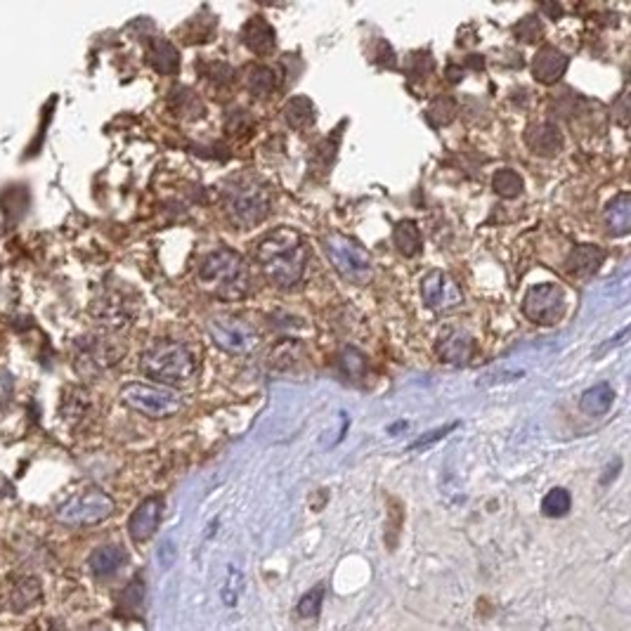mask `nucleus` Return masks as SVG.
<instances>
[{"label":"nucleus","mask_w":631,"mask_h":631,"mask_svg":"<svg viewBox=\"0 0 631 631\" xmlns=\"http://www.w3.org/2000/svg\"><path fill=\"white\" fill-rule=\"evenodd\" d=\"M255 263L279 289H291L305 277L307 248L303 236L291 227H279L270 232L255 246Z\"/></svg>","instance_id":"nucleus-1"},{"label":"nucleus","mask_w":631,"mask_h":631,"mask_svg":"<svg viewBox=\"0 0 631 631\" xmlns=\"http://www.w3.org/2000/svg\"><path fill=\"white\" fill-rule=\"evenodd\" d=\"M196 277L204 289L223 301H239L251 291L248 263L232 248H215L213 254H208L201 260Z\"/></svg>","instance_id":"nucleus-2"},{"label":"nucleus","mask_w":631,"mask_h":631,"mask_svg":"<svg viewBox=\"0 0 631 631\" xmlns=\"http://www.w3.org/2000/svg\"><path fill=\"white\" fill-rule=\"evenodd\" d=\"M140 372L159 386L187 384L199 372L195 350L183 341H156L140 355Z\"/></svg>","instance_id":"nucleus-3"},{"label":"nucleus","mask_w":631,"mask_h":631,"mask_svg":"<svg viewBox=\"0 0 631 631\" xmlns=\"http://www.w3.org/2000/svg\"><path fill=\"white\" fill-rule=\"evenodd\" d=\"M223 208L239 227H254L270 215V192L251 175H236L223 187Z\"/></svg>","instance_id":"nucleus-4"},{"label":"nucleus","mask_w":631,"mask_h":631,"mask_svg":"<svg viewBox=\"0 0 631 631\" xmlns=\"http://www.w3.org/2000/svg\"><path fill=\"white\" fill-rule=\"evenodd\" d=\"M325 251L329 255L334 270L341 275V279H346L348 284H355V286H365L366 282H372V255L366 254L365 248L355 242V239H348V236L343 235H329L325 239Z\"/></svg>","instance_id":"nucleus-5"},{"label":"nucleus","mask_w":631,"mask_h":631,"mask_svg":"<svg viewBox=\"0 0 631 631\" xmlns=\"http://www.w3.org/2000/svg\"><path fill=\"white\" fill-rule=\"evenodd\" d=\"M121 402L147 419H168L183 409V396L165 386L125 384L118 393Z\"/></svg>","instance_id":"nucleus-6"},{"label":"nucleus","mask_w":631,"mask_h":631,"mask_svg":"<svg viewBox=\"0 0 631 631\" xmlns=\"http://www.w3.org/2000/svg\"><path fill=\"white\" fill-rule=\"evenodd\" d=\"M112 514V496L102 490H95V487L69 496V499L55 511L57 520H62L66 526H95V523H102V520H106Z\"/></svg>","instance_id":"nucleus-7"},{"label":"nucleus","mask_w":631,"mask_h":631,"mask_svg":"<svg viewBox=\"0 0 631 631\" xmlns=\"http://www.w3.org/2000/svg\"><path fill=\"white\" fill-rule=\"evenodd\" d=\"M213 343L230 355H248L258 346V334L251 325L236 317H213L208 322Z\"/></svg>","instance_id":"nucleus-8"},{"label":"nucleus","mask_w":631,"mask_h":631,"mask_svg":"<svg viewBox=\"0 0 631 631\" xmlns=\"http://www.w3.org/2000/svg\"><path fill=\"white\" fill-rule=\"evenodd\" d=\"M523 313L537 325H556L566 313V294L556 284H537L523 298Z\"/></svg>","instance_id":"nucleus-9"},{"label":"nucleus","mask_w":631,"mask_h":631,"mask_svg":"<svg viewBox=\"0 0 631 631\" xmlns=\"http://www.w3.org/2000/svg\"><path fill=\"white\" fill-rule=\"evenodd\" d=\"M124 357V348L106 336H88L78 341V366L83 372H105Z\"/></svg>","instance_id":"nucleus-10"},{"label":"nucleus","mask_w":631,"mask_h":631,"mask_svg":"<svg viewBox=\"0 0 631 631\" xmlns=\"http://www.w3.org/2000/svg\"><path fill=\"white\" fill-rule=\"evenodd\" d=\"M421 298L433 310H455L464 303V294L447 272L433 270L421 279Z\"/></svg>","instance_id":"nucleus-11"},{"label":"nucleus","mask_w":631,"mask_h":631,"mask_svg":"<svg viewBox=\"0 0 631 631\" xmlns=\"http://www.w3.org/2000/svg\"><path fill=\"white\" fill-rule=\"evenodd\" d=\"M93 315L100 319V325L121 329L130 325V319L135 315V303L121 291H105V294L93 303Z\"/></svg>","instance_id":"nucleus-12"},{"label":"nucleus","mask_w":631,"mask_h":631,"mask_svg":"<svg viewBox=\"0 0 631 631\" xmlns=\"http://www.w3.org/2000/svg\"><path fill=\"white\" fill-rule=\"evenodd\" d=\"M436 353L447 365L461 366L471 362L473 353H476V343H473L466 331L445 329L436 343Z\"/></svg>","instance_id":"nucleus-13"},{"label":"nucleus","mask_w":631,"mask_h":631,"mask_svg":"<svg viewBox=\"0 0 631 631\" xmlns=\"http://www.w3.org/2000/svg\"><path fill=\"white\" fill-rule=\"evenodd\" d=\"M161 511H164L161 496H147L145 502H140V506L133 511V516L128 520L130 537L135 539V542H147L154 532L159 530Z\"/></svg>","instance_id":"nucleus-14"},{"label":"nucleus","mask_w":631,"mask_h":631,"mask_svg":"<svg viewBox=\"0 0 631 631\" xmlns=\"http://www.w3.org/2000/svg\"><path fill=\"white\" fill-rule=\"evenodd\" d=\"M567 66H570V57L554 45H542L532 59V74L539 83H546V85L561 81Z\"/></svg>","instance_id":"nucleus-15"},{"label":"nucleus","mask_w":631,"mask_h":631,"mask_svg":"<svg viewBox=\"0 0 631 631\" xmlns=\"http://www.w3.org/2000/svg\"><path fill=\"white\" fill-rule=\"evenodd\" d=\"M242 38L244 45H246L251 53L263 55V57L270 55L272 50H275V45H277V34H275L272 24L267 22L265 17L248 19V22L244 24Z\"/></svg>","instance_id":"nucleus-16"},{"label":"nucleus","mask_w":631,"mask_h":631,"mask_svg":"<svg viewBox=\"0 0 631 631\" xmlns=\"http://www.w3.org/2000/svg\"><path fill=\"white\" fill-rule=\"evenodd\" d=\"M603 260H606V251L601 246H596V244H579L567 255V272L573 277L586 279L603 265Z\"/></svg>","instance_id":"nucleus-17"},{"label":"nucleus","mask_w":631,"mask_h":631,"mask_svg":"<svg viewBox=\"0 0 631 631\" xmlns=\"http://www.w3.org/2000/svg\"><path fill=\"white\" fill-rule=\"evenodd\" d=\"M527 147L539 156H556L563 147V135L558 125L554 124H535L526 133Z\"/></svg>","instance_id":"nucleus-18"},{"label":"nucleus","mask_w":631,"mask_h":631,"mask_svg":"<svg viewBox=\"0 0 631 631\" xmlns=\"http://www.w3.org/2000/svg\"><path fill=\"white\" fill-rule=\"evenodd\" d=\"M147 59L154 71H159L164 76H173L180 69V53L171 41L165 38H154L147 47Z\"/></svg>","instance_id":"nucleus-19"},{"label":"nucleus","mask_w":631,"mask_h":631,"mask_svg":"<svg viewBox=\"0 0 631 631\" xmlns=\"http://www.w3.org/2000/svg\"><path fill=\"white\" fill-rule=\"evenodd\" d=\"M606 227L613 236H625L631 230V196L629 192L615 196L606 208Z\"/></svg>","instance_id":"nucleus-20"},{"label":"nucleus","mask_w":631,"mask_h":631,"mask_svg":"<svg viewBox=\"0 0 631 631\" xmlns=\"http://www.w3.org/2000/svg\"><path fill=\"white\" fill-rule=\"evenodd\" d=\"M125 563V551L116 544H105V546H97V549L90 554L88 566L93 570V575L97 577H109L118 570V567Z\"/></svg>","instance_id":"nucleus-21"},{"label":"nucleus","mask_w":631,"mask_h":631,"mask_svg":"<svg viewBox=\"0 0 631 631\" xmlns=\"http://www.w3.org/2000/svg\"><path fill=\"white\" fill-rule=\"evenodd\" d=\"M613 400L615 390L610 388V384H596L582 393V397H579V409L585 414H589V416H603V414L613 407Z\"/></svg>","instance_id":"nucleus-22"},{"label":"nucleus","mask_w":631,"mask_h":631,"mask_svg":"<svg viewBox=\"0 0 631 631\" xmlns=\"http://www.w3.org/2000/svg\"><path fill=\"white\" fill-rule=\"evenodd\" d=\"M315 118H317V114H315V105L310 102V97L298 95V97H291V100L284 105V121L294 130L310 128V125L315 124Z\"/></svg>","instance_id":"nucleus-23"},{"label":"nucleus","mask_w":631,"mask_h":631,"mask_svg":"<svg viewBox=\"0 0 631 631\" xmlns=\"http://www.w3.org/2000/svg\"><path fill=\"white\" fill-rule=\"evenodd\" d=\"M393 242H396L397 251H400L405 258H414V255H419L421 248H424L419 225L414 223V220H400V223L396 225V232H393Z\"/></svg>","instance_id":"nucleus-24"},{"label":"nucleus","mask_w":631,"mask_h":631,"mask_svg":"<svg viewBox=\"0 0 631 631\" xmlns=\"http://www.w3.org/2000/svg\"><path fill=\"white\" fill-rule=\"evenodd\" d=\"M523 187H526L523 177L516 171H511V168H502V171H496L495 177H492V189H495L499 196H504V199H516V196H520L523 195Z\"/></svg>","instance_id":"nucleus-25"},{"label":"nucleus","mask_w":631,"mask_h":631,"mask_svg":"<svg viewBox=\"0 0 631 631\" xmlns=\"http://www.w3.org/2000/svg\"><path fill=\"white\" fill-rule=\"evenodd\" d=\"M277 71L270 69V66H254L251 74H248V90H251L255 97H267L272 90L277 88Z\"/></svg>","instance_id":"nucleus-26"},{"label":"nucleus","mask_w":631,"mask_h":631,"mask_svg":"<svg viewBox=\"0 0 631 631\" xmlns=\"http://www.w3.org/2000/svg\"><path fill=\"white\" fill-rule=\"evenodd\" d=\"M303 357V346L298 341H284L279 343L277 348L272 350L270 355V366L275 372H284V369H291L295 362Z\"/></svg>","instance_id":"nucleus-27"},{"label":"nucleus","mask_w":631,"mask_h":631,"mask_svg":"<svg viewBox=\"0 0 631 631\" xmlns=\"http://www.w3.org/2000/svg\"><path fill=\"white\" fill-rule=\"evenodd\" d=\"M426 116H428V121H431L433 125L452 124L456 116V100L455 97H449V95H440V97H436V100L428 105Z\"/></svg>","instance_id":"nucleus-28"},{"label":"nucleus","mask_w":631,"mask_h":631,"mask_svg":"<svg viewBox=\"0 0 631 631\" xmlns=\"http://www.w3.org/2000/svg\"><path fill=\"white\" fill-rule=\"evenodd\" d=\"M570 506H573V496H570V492L563 490V487H554L549 495L544 496L542 514L546 516V518H563V516L570 511Z\"/></svg>","instance_id":"nucleus-29"},{"label":"nucleus","mask_w":631,"mask_h":631,"mask_svg":"<svg viewBox=\"0 0 631 631\" xmlns=\"http://www.w3.org/2000/svg\"><path fill=\"white\" fill-rule=\"evenodd\" d=\"M338 365H341V372L350 378H362L365 376L366 369V360L365 355L360 353L357 348H346L338 357Z\"/></svg>","instance_id":"nucleus-30"},{"label":"nucleus","mask_w":631,"mask_h":631,"mask_svg":"<svg viewBox=\"0 0 631 631\" xmlns=\"http://www.w3.org/2000/svg\"><path fill=\"white\" fill-rule=\"evenodd\" d=\"M322 603H325V586H315L313 591H307L305 596L298 601V615L305 617V620H313L317 617L319 610H322Z\"/></svg>","instance_id":"nucleus-31"},{"label":"nucleus","mask_w":631,"mask_h":631,"mask_svg":"<svg viewBox=\"0 0 631 631\" xmlns=\"http://www.w3.org/2000/svg\"><path fill=\"white\" fill-rule=\"evenodd\" d=\"M514 31L523 43H535L544 35V26L537 17H523L516 24Z\"/></svg>","instance_id":"nucleus-32"},{"label":"nucleus","mask_w":631,"mask_h":631,"mask_svg":"<svg viewBox=\"0 0 631 631\" xmlns=\"http://www.w3.org/2000/svg\"><path fill=\"white\" fill-rule=\"evenodd\" d=\"M244 585V577L242 573H236V570H230V577H227V585L223 586V601L225 606H236V601H239V591H242Z\"/></svg>","instance_id":"nucleus-33"},{"label":"nucleus","mask_w":631,"mask_h":631,"mask_svg":"<svg viewBox=\"0 0 631 631\" xmlns=\"http://www.w3.org/2000/svg\"><path fill=\"white\" fill-rule=\"evenodd\" d=\"M161 563H164V567H168L173 563V544L171 542L164 544V556H161Z\"/></svg>","instance_id":"nucleus-34"},{"label":"nucleus","mask_w":631,"mask_h":631,"mask_svg":"<svg viewBox=\"0 0 631 631\" xmlns=\"http://www.w3.org/2000/svg\"><path fill=\"white\" fill-rule=\"evenodd\" d=\"M447 74H449V81H452V83H459L461 78H464V71L456 69V66H449Z\"/></svg>","instance_id":"nucleus-35"},{"label":"nucleus","mask_w":631,"mask_h":631,"mask_svg":"<svg viewBox=\"0 0 631 631\" xmlns=\"http://www.w3.org/2000/svg\"><path fill=\"white\" fill-rule=\"evenodd\" d=\"M90 631H105V626H102V629H100V626H97V629H90Z\"/></svg>","instance_id":"nucleus-36"}]
</instances>
